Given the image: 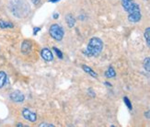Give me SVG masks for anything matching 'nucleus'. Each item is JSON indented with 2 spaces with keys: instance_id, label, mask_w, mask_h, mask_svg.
<instances>
[{
  "instance_id": "nucleus-1",
  "label": "nucleus",
  "mask_w": 150,
  "mask_h": 127,
  "mask_svg": "<svg viewBox=\"0 0 150 127\" xmlns=\"http://www.w3.org/2000/svg\"><path fill=\"white\" fill-rule=\"evenodd\" d=\"M123 9L128 12V21L131 23H137L141 21L142 15L139 5L134 0H122Z\"/></svg>"
},
{
  "instance_id": "nucleus-2",
  "label": "nucleus",
  "mask_w": 150,
  "mask_h": 127,
  "mask_svg": "<svg viewBox=\"0 0 150 127\" xmlns=\"http://www.w3.org/2000/svg\"><path fill=\"white\" fill-rule=\"evenodd\" d=\"M103 50V42L101 39L93 37L89 40L88 47L83 51V55L88 57H98Z\"/></svg>"
},
{
  "instance_id": "nucleus-3",
  "label": "nucleus",
  "mask_w": 150,
  "mask_h": 127,
  "mask_svg": "<svg viewBox=\"0 0 150 127\" xmlns=\"http://www.w3.org/2000/svg\"><path fill=\"white\" fill-rule=\"evenodd\" d=\"M10 10L17 18H25L29 15L30 6L24 0H12L10 2Z\"/></svg>"
},
{
  "instance_id": "nucleus-4",
  "label": "nucleus",
  "mask_w": 150,
  "mask_h": 127,
  "mask_svg": "<svg viewBox=\"0 0 150 127\" xmlns=\"http://www.w3.org/2000/svg\"><path fill=\"white\" fill-rule=\"evenodd\" d=\"M49 33H50L51 37L57 42L62 41L64 36V31L63 28L58 24L51 25L50 29H49Z\"/></svg>"
},
{
  "instance_id": "nucleus-5",
  "label": "nucleus",
  "mask_w": 150,
  "mask_h": 127,
  "mask_svg": "<svg viewBox=\"0 0 150 127\" xmlns=\"http://www.w3.org/2000/svg\"><path fill=\"white\" fill-rule=\"evenodd\" d=\"M22 116L25 120L30 122V123H35L37 121V114L35 112L31 111L30 110L25 108L22 110Z\"/></svg>"
},
{
  "instance_id": "nucleus-6",
  "label": "nucleus",
  "mask_w": 150,
  "mask_h": 127,
  "mask_svg": "<svg viewBox=\"0 0 150 127\" xmlns=\"http://www.w3.org/2000/svg\"><path fill=\"white\" fill-rule=\"evenodd\" d=\"M9 98L12 101H14L16 103H22L25 99V96L22 92H21L19 90H15L10 93Z\"/></svg>"
},
{
  "instance_id": "nucleus-7",
  "label": "nucleus",
  "mask_w": 150,
  "mask_h": 127,
  "mask_svg": "<svg viewBox=\"0 0 150 127\" xmlns=\"http://www.w3.org/2000/svg\"><path fill=\"white\" fill-rule=\"evenodd\" d=\"M41 56L42 58L46 62H51L54 60V55H53V53L52 51L48 48H43L41 51Z\"/></svg>"
},
{
  "instance_id": "nucleus-8",
  "label": "nucleus",
  "mask_w": 150,
  "mask_h": 127,
  "mask_svg": "<svg viewBox=\"0 0 150 127\" xmlns=\"http://www.w3.org/2000/svg\"><path fill=\"white\" fill-rule=\"evenodd\" d=\"M32 48V43L29 40H25V41L22 42L21 44V53L23 55H28V53H30Z\"/></svg>"
},
{
  "instance_id": "nucleus-9",
  "label": "nucleus",
  "mask_w": 150,
  "mask_h": 127,
  "mask_svg": "<svg viewBox=\"0 0 150 127\" xmlns=\"http://www.w3.org/2000/svg\"><path fill=\"white\" fill-rule=\"evenodd\" d=\"M66 21H67V24L68 26V28H73V27L75 26L76 24V18H74L73 15L71 14H67L66 16Z\"/></svg>"
},
{
  "instance_id": "nucleus-10",
  "label": "nucleus",
  "mask_w": 150,
  "mask_h": 127,
  "mask_svg": "<svg viewBox=\"0 0 150 127\" xmlns=\"http://www.w3.org/2000/svg\"><path fill=\"white\" fill-rule=\"evenodd\" d=\"M82 69L84 70V72H86V73H88V74L89 75V76H91V77H98V74L97 73L94 71V70H92L91 69L89 66H88V65H82Z\"/></svg>"
},
{
  "instance_id": "nucleus-11",
  "label": "nucleus",
  "mask_w": 150,
  "mask_h": 127,
  "mask_svg": "<svg viewBox=\"0 0 150 127\" xmlns=\"http://www.w3.org/2000/svg\"><path fill=\"white\" fill-rule=\"evenodd\" d=\"M12 28H14V24L13 23L0 19V29L5 30V29H12Z\"/></svg>"
},
{
  "instance_id": "nucleus-12",
  "label": "nucleus",
  "mask_w": 150,
  "mask_h": 127,
  "mask_svg": "<svg viewBox=\"0 0 150 127\" xmlns=\"http://www.w3.org/2000/svg\"><path fill=\"white\" fill-rule=\"evenodd\" d=\"M6 74L5 71H0V89L4 88V86L6 85Z\"/></svg>"
},
{
  "instance_id": "nucleus-13",
  "label": "nucleus",
  "mask_w": 150,
  "mask_h": 127,
  "mask_svg": "<svg viewBox=\"0 0 150 127\" xmlns=\"http://www.w3.org/2000/svg\"><path fill=\"white\" fill-rule=\"evenodd\" d=\"M116 76V72L112 66H109V68L105 71V77L107 78H112Z\"/></svg>"
},
{
  "instance_id": "nucleus-14",
  "label": "nucleus",
  "mask_w": 150,
  "mask_h": 127,
  "mask_svg": "<svg viewBox=\"0 0 150 127\" xmlns=\"http://www.w3.org/2000/svg\"><path fill=\"white\" fill-rule=\"evenodd\" d=\"M144 37L146 39V45L150 48V27L146 29L145 32H144Z\"/></svg>"
},
{
  "instance_id": "nucleus-15",
  "label": "nucleus",
  "mask_w": 150,
  "mask_h": 127,
  "mask_svg": "<svg viewBox=\"0 0 150 127\" xmlns=\"http://www.w3.org/2000/svg\"><path fill=\"white\" fill-rule=\"evenodd\" d=\"M143 66H144V68H145L146 71L150 73V57L145 58L144 62H143Z\"/></svg>"
},
{
  "instance_id": "nucleus-16",
  "label": "nucleus",
  "mask_w": 150,
  "mask_h": 127,
  "mask_svg": "<svg viewBox=\"0 0 150 127\" xmlns=\"http://www.w3.org/2000/svg\"><path fill=\"white\" fill-rule=\"evenodd\" d=\"M123 101H125V105L127 106V108L131 111L132 109H133V106H132V103H131V101H130V99L127 98V97H123Z\"/></svg>"
},
{
  "instance_id": "nucleus-17",
  "label": "nucleus",
  "mask_w": 150,
  "mask_h": 127,
  "mask_svg": "<svg viewBox=\"0 0 150 127\" xmlns=\"http://www.w3.org/2000/svg\"><path fill=\"white\" fill-rule=\"evenodd\" d=\"M53 50L54 51V53H55V55H57V57L59 58V59H63V53L58 49V48H56V47H54L53 48Z\"/></svg>"
},
{
  "instance_id": "nucleus-18",
  "label": "nucleus",
  "mask_w": 150,
  "mask_h": 127,
  "mask_svg": "<svg viewBox=\"0 0 150 127\" xmlns=\"http://www.w3.org/2000/svg\"><path fill=\"white\" fill-rule=\"evenodd\" d=\"M39 126L40 127H54V124H52V123H40L39 124Z\"/></svg>"
},
{
  "instance_id": "nucleus-19",
  "label": "nucleus",
  "mask_w": 150,
  "mask_h": 127,
  "mask_svg": "<svg viewBox=\"0 0 150 127\" xmlns=\"http://www.w3.org/2000/svg\"><path fill=\"white\" fill-rule=\"evenodd\" d=\"M41 31V28L40 27H35V28L33 29V35H37V33Z\"/></svg>"
},
{
  "instance_id": "nucleus-20",
  "label": "nucleus",
  "mask_w": 150,
  "mask_h": 127,
  "mask_svg": "<svg viewBox=\"0 0 150 127\" xmlns=\"http://www.w3.org/2000/svg\"><path fill=\"white\" fill-rule=\"evenodd\" d=\"M88 94H89V95H90L91 97H95V92H94V91H93L92 89H88Z\"/></svg>"
},
{
  "instance_id": "nucleus-21",
  "label": "nucleus",
  "mask_w": 150,
  "mask_h": 127,
  "mask_svg": "<svg viewBox=\"0 0 150 127\" xmlns=\"http://www.w3.org/2000/svg\"><path fill=\"white\" fill-rule=\"evenodd\" d=\"M31 2L33 3L34 6H38L39 4L41 3V0H31Z\"/></svg>"
},
{
  "instance_id": "nucleus-22",
  "label": "nucleus",
  "mask_w": 150,
  "mask_h": 127,
  "mask_svg": "<svg viewBox=\"0 0 150 127\" xmlns=\"http://www.w3.org/2000/svg\"><path fill=\"white\" fill-rule=\"evenodd\" d=\"M145 116H146V118L150 119V111H147L146 112H145Z\"/></svg>"
},
{
  "instance_id": "nucleus-23",
  "label": "nucleus",
  "mask_w": 150,
  "mask_h": 127,
  "mask_svg": "<svg viewBox=\"0 0 150 127\" xmlns=\"http://www.w3.org/2000/svg\"><path fill=\"white\" fill-rule=\"evenodd\" d=\"M53 18H54V19H57L58 18H59V14H58V13H54V14L53 15Z\"/></svg>"
},
{
  "instance_id": "nucleus-24",
  "label": "nucleus",
  "mask_w": 150,
  "mask_h": 127,
  "mask_svg": "<svg viewBox=\"0 0 150 127\" xmlns=\"http://www.w3.org/2000/svg\"><path fill=\"white\" fill-rule=\"evenodd\" d=\"M60 0H49V2L50 3H57V2H59Z\"/></svg>"
},
{
  "instance_id": "nucleus-25",
  "label": "nucleus",
  "mask_w": 150,
  "mask_h": 127,
  "mask_svg": "<svg viewBox=\"0 0 150 127\" xmlns=\"http://www.w3.org/2000/svg\"><path fill=\"white\" fill-rule=\"evenodd\" d=\"M104 84H105L106 86H109V87H112V84H110V83H108V82H105V83H104Z\"/></svg>"
},
{
  "instance_id": "nucleus-26",
  "label": "nucleus",
  "mask_w": 150,
  "mask_h": 127,
  "mask_svg": "<svg viewBox=\"0 0 150 127\" xmlns=\"http://www.w3.org/2000/svg\"><path fill=\"white\" fill-rule=\"evenodd\" d=\"M17 126H21V127H23L24 125H23L22 123H18L17 124Z\"/></svg>"
}]
</instances>
